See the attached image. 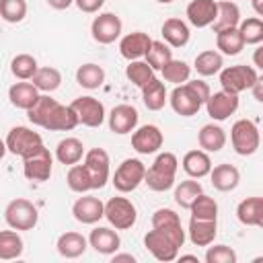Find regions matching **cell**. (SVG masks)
<instances>
[{
    "mask_svg": "<svg viewBox=\"0 0 263 263\" xmlns=\"http://www.w3.org/2000/svg\"><path fill=\"white\" fill-rule=\"evenodd\" d=\"M183 242H185V230H183L181 222L156 226V228L148 230L144 236L146 249L158 261H164V263L175 261L179 257V249L183 247Z\"/></svg>",
    "mask_w": 263,
    "mask_h": 263,
    "instance_id": "cell-1",
    "label": "cell"
},
{
    "mask_svg": "<svg viewBox=\"0 0 263 263\" xmlns=\"http://www.w3.org/2000/svg\"><path fill=\"white\" fill-rule=\"evenodd\" d=\"M208 97H210V86L203 80H187L173 88L168 101L177 115L191 117L201 109V105L208 101Z\"/></svg>",
    "mask_w": 263,
    "mask_h": 263,
    "instance_id": "cell-2",
    "label": "cell"
},
{
    "mask_svg": "<svg viewBox=\"0 0 263 263\" xmlns=\"http://www.w3.org/2000/svg\"><path fill=\"white\" fill-rule=\"evenodd\" d=\"M177 168H179L177 156L173 152H160L156 156V160L152 162V166L146 168L144 183L152 191H166V189H171L175 185Z\"/></svg>",
    "mask_w": 263,
    "mask_h": 263,
    "instance_id": "cell-3",
    "label": "cell"
},
{
    "mask_svg": "<svg viewBox=\"0 0 263 263\" xmlns=\"http://www.w3.org/2000/svg\"><path fill=\"white\" fill-rule=\"evenodd\" d=\"M257 78H259L257 70L247 64H236V66H228L220 70L222 90L232 92V95H240L242 90H249L257 82Z\"/></svg>",
    "mask_w": 263,
    "mask_h": 263,
    "instance_id": "cell-4",
    "label": "cell"
},
{
    "mask_svg": "<svg viewBox=\"0 0 263 263\" xmlns=\"http://www.w3.org/2000/svg\"><path fill=\"white\" fill-rule=\"evenodd\" d=\"M230 142L236 154L240 156H251L259 150L261 138H259V127L251 119H238L232 123L230 129Z\"/></svg>",
    "mask_w": 263,
    "mask_h": 263,
    "instance_id": "cell-5",
    "label": "cell"
},
{
    "mask_svg": "<svg viewBox=\"0 0 263 263\" xmlns=\"http://www.w3.org/2000/svg\"><path fill=\"white\" fill-rule=\"evenodd\" d=\"M4 220L12 230H33L39 222V212L29 199L16 197L6 205Z\"/></svg>",
    "mask_w": 263,
    "mask_h": 263,
    "instance_id": "cell-6",
    "label": "cell"
},
{
    "mask_svg": "<svg viewBox=\"0 0 263 263\" xmlns=\"http://www.w3.org/2000/svg\"><path fill=\"white\" fill-rule=\"evenodd\" d=\"M51 168H53V158L43 144L23 156V173L29 181H39V183L49 181Z\"/></svg>",
    "mask_w": 263,
    "mask_h": 263,
    "instance_id": "cell-7",
    "label": "cell"
},
{
    "mask_svg": "<svg viewBox=\"0 0 263 263\" xmlns=\"http://www.w3.org/2000/svg\"><path fill=\"white\" fill-rule=\"evenodd\" d=\"M144 175H146V166L142 160L138 158H125L113 175V187L119 193H129L134 189L140 187V183H144Z\"/></svg>",
    "mask_w": 263,
    "mask_h": 263,
    "instance_id": "cell-8",
    "label": "cell"
},
{
    "mask_svg": "<svg viewBox=\"0 0 263 263\" xmlns=\"http://www.w3.org/2000/svg\"><path fill=\"white\" fill-rule=\"evenodd\" d=\"M105 218L115 230H127L138 220V210L127 197H111L105 203Z\"/></svg>",
    "mask_w": 263,
    "mask_h": 263,
    "instance_id": "cell-9",
    "label": "cell"
},
{
    "mask_svg": "<svg viewBox=\"0 0 263 263\" xmlns=\"http://www.w3.org/2000/svg\"><path fill=\"white\" fill-rule=\"evenodd\" d=\"M6 150L10 152V154H14V156H25V154H29V152H33L37 146H41L43 144V140H41V136L37 134V132H33L31 127H27V125H16V127H12L10 132H8V136H6Z\"/></svg>",
    "mask_w": 263,
    "mask_h": 263,
    "instance_id": "cell-10",
    "label": "cell"
},
{
    "mask_svg": "<svg viewBox=\"0 0 263 263\" xmlns=\"http://www.w3.org/2000/svg\"><path fill=\"white\" fill-rule=\"evenodd\" d=\"M70 107L74 109L78 123H82L86 127H99L105 121V107L95 97H78L70 103Z\"/></svg>",
    "mask_w": 263,
    "mask_h": 263,
    "instance_id": "cell-11",
    "label": "cell"
},
{
    "mask_svg": "<svg viewBox=\"0 0 263 263\" xmlns=\"http://www.w3.org/2000/svg\"><path fill=\"white\" fill-rule=\"evenodd\" d=\"M121 29H123V23L115 12H101L99 16H95V21L90 25L92 39L103 45H109L115 39H119Z\"/></svg>",
    "mask_w": 263,
    "mask_h": 263,
    "instance_id": "cell-12",
    "label": "cell"
},
{
    "mask_svg": "<svg viewBox=\"0 0 263 263\" xmlns=\"http://www.w3.org/2000/svg\"><path fill=\"white\" fill-rule=\"evenodd\" d=\"M90 175L92 181V189H103L105 183L109 181V154L103 148H92L84 154V162H82Z\"/></svg>",
    "mask_w": 263,
    "mask_h": 263,
    "instance_id": "cell-13",
    "label": "cell"
},
{
    "mask_svg": "<svg viewBox=\"0 0 263 263\" xmlns=\"http://www.w3.org/2000/svg\"><path fill=\"white\" fill-rule=\"evenodd\" d=\"M203 105L208 109V115L214 121H224V119H228L230 115L236 113L238 95H232V92H226V90H218L214 95L210 92V97H208V101Z\"/></svg>",
    "mask_w": 263,
    "mask_h": 263,
    "instance_id": "cell-14",
    "label": "cell"
},
{
    "mask_svg": "<svg viewBox=\"0 0 263 263\" xmlns=\"http://www.w3.org/2000/svg\"><path fill=\"white\" fill-rule=\"evenodd\" d=\"M162 142H164L162 132L152 123L142 125V127L134 129V134H132V148L138 154H154V152H158Z\"/></svg>",
    "mask_w": 263,
    "mask_h": 263,
    "instance_id": "cell-15",
    "label": "cell"
},
{
    "mask_svg": "<svg viewBox=\"0 0 263 263\" xmlns=\"http://www.w3.org/2000/svg\"><path fill=\"white\" fill-rule=\"evenodd\" d=\"M72 214L80 224H95L105 218V203L95 195H82L74 201Z\"/></svg>",
    "mask_w": 263,
    "mask_h": 263,
    "instance_id": "cell-16",
    "label": "cell"
},
{
    "mask_svg": "<svg viewBox=\"0 0 263 263\" xmlns=\"http://www.w3.org/2000/svg\"><path fill=\"white\" fill-rule=\"evenodd\" d=\"M138 117L140 115H138L136 107L125 105V103L123 105H117L109 113V129L113 134H119V136L132 134L136 129V125H138Z\"/></svg>",
    "mask_w": 263,
    "mask_h": 263,
    "instance_id": "cell-17",
    "label": "cell"
},
{
    "mask_svg": "<svg viewBox=\"0 0 263 263\" xmlns=\"http://www.w3.org/2000/svg\"><path fill=\"white\" fill-rule=\"evenodd\" d=\"M152 45V39L148 33H142V31H134V33H127L125 37H121L119 41V53L125 58V60H140L146 55V51L150 49Z\"/></svg>",
    "mask_w": 263,
    "mask_h": 263,
    "instance_id": "cell-18",
    "label": "cell"
},
{
    "mask_svg": "<svg viewBox=\"0 0 263 263\" xmlns=\"http://www.w3.org/2000/svg\"><path fill=\"white\" fill-rule=\"evenodd\" d=\"M76 125H78V117H76L74 109L70 105H60V103L53 105L47 121L43 123V127L49 132H70Z\"/></svg>",
    "mask_w": 263,
    "mask_h": 263,
    "instance_id": "cell-19",
    "label": "cell"
},
{
    "mask_svg": "<svg viewBox=\"0 0 263 263\" xmlns=\"http://www.w3.org/2000/svg\"><path fill=\"white\" fill-rule=\"evenodd\" d=\"M88 245L101 253V255H113L117 253L119 245H121V238L119 234L113 230V228H107V226H99L95 230H90L88 234Z\"/></svg>",
    "mask_w": 263,
    "mask_h": 263,
    "instance_id": "cell-20",
    "label": "cell"
},
{
    "mask_svg": "<svg viewBox=\"0 0 263 263\" xmlns=\"http://www.w3.org/2000/svg\"><path fill=\"white\" fill-rule=\"evenodd\" d=\"M160 33H162V39H164V43L168 47H185L189 43V37H191L187 23L181 21V18H177V16L166 18L162 23Z\"/></svg>",
    "mask_w": 263,
    "mask_h": 263,
    "instance_id": "cell-21",
    "label": "cell"
},
{
    "mask_svg": "<svg viewBox=\"0 0 263 263\" xmlns=\"http://www.w3.org/2000/svg\"><path fill=\"white\" fill-rule=\"evenodd\" d=\"M187 18L193 27H210L216 18V0H191L187 4Z\"/></svg>",
    "mask_w": 263,
    "mask_h": 263,
    "instance_id": "cell-22",
    "label": "cell"
},
{
    "mask_svg": "<svg viewBox=\"0 0 263 263\" xmlns=\"http://www.w3.org/2000/svg\"><path fill=\"white\" fill-rule=\"evenodd\" d=\"M210 179H212L214 189H218V191H232V189L238 187L240 173H238V168H236L234 164L222 162V164L212 166V171H210Z\"/></svg>",
    "mask_w": 263,
    "mask_h": 263,
    "instance_id": "cell-23",
    "label": "cell"
},
{
    "mask_svg": "<svg viewBox=\"0 0 263 263\" xmlns=\"http://www.w3.org/2000/svg\"><path fill=\"white\" fill-rule=\"evenodd\" d=\"M189 240L195 247H208L214 242L218 234V224L216 220H201V218H191L189 220Z\"/></svg>",
    "mask_w": 263,
    "mask_h": 263,
    "instance_id": "cell-24",
    "label": "cell"
},
{
    "mask_svg": "<svg viewBox=\"0 0 263 263\" xmlns=\"http://www.w3.org/2000/svg\"><path fill=\"white\" fill-rule=\"evenodd\" d=\"M240 23V10L234 2L230 0H220L216 2V18L212 23L214 33L224 31V29H234Z\"/></svg>",
    "mask_w": 263,
    "mask_h": 263,
    "instance_id": "cell-25",
    "label": "cell"
},
{
    "mask_svg": "<svg viewBox=\"0 0 263 263\" xmlns=\"http://www.w3.org/2000/svg\"><path fill=\"white\" fill-rule=\"evenodd\" d=\"M236 218L245 226H263V197H247L236 205Z\"/></svg>",
    "mask_w": 263,
    "mask_h": 263,
    "instance_id": "cell-26",
    "label": "cell"
},
{
    "mask_svg": "<svg viewBox=\"0 0 263 263\" xmlns=\"http://www.w3.org/2000/svg\"><path fill=\"white\" fill-rule=\"evenodd\" d=\"M181 164H183V171L193 179H201V177L210 175V171H212V160H210L208 152H203V150H189L183 156Z\"/></svg>",
    "mask_w": 263,
    "mask_h": 263,
    "instance_id": "cell-27",
    "label": "cell"
},
{
    "mask_svg": "<svg viewBox=\"0 0 263 263\" xmlns=\"http://www.w3.org/2000/svg\"><path fill=\"white\" fill-rule=\"evenodd\" d=\"M86 245H88V240H86L80 232L70 230V232L60 234V238H58V242H55V249H58V253H60L62 257H66V259H76V257L84 255Z\"/></svg>",
    "mask_w": 263,
    "mask_h": 263,
    "instance_id": "cell-28",
    "label": "cell"
},
{
    "mask_svg": "<svg viewBox=\"0 0 263 263\" xmlns=\"http://www.w3.org/2000/svg\"><path fill=\"white\" fill-rule=\"evenodd\" d=\"M197 144L203 152H220L226 144V134L216 123H205L197 134Z\"/></svg>",
    "mask_w": 263,
    "mask_h": 263,
    "instance_id": "cell-29",
    "label": "cell"
},
{
    "mask_svg": "<svg viewBox=\"0 0 263 263\" xmlns=\"http://www.w3.org/2000/svg\"><path fill=\"white\" fill-rule=\"evenodd\" d=\"M8 99L16 109H25L27 111L39 99V90L33 86V82H14L8 88Z\"/></svg>",
    "mask_w": 263,
    "mask_h": 263,
    "instance_id": "cell-30",
    "label": "cell"
},
{
    "mask_svg": "<svg viewBox=\"0 0 263 263\" xmlns=\"http://www.w3.org/2000/svg\"><path fill=\"white\" fill-rule=\"evenodd\" d=\"M166 97L168 95H166L164 82H160L156 76L148 84L142 86V101H144L146 109H150V111H160L164 107V103L168 101Z\"/></svg>",
    "mask_w": 263,
    "mask_h": 263,
    "instance_id": "cell-31",
    "label": "cell"
},
{
    "mask_svg": "<svg viewBox=\"0 0 263 263\" xmlns=\"http://www.w3.org/2000/svg\"><path fill=\"white\" fill-rule=\"evenodd\" d=\"M84 156V144L78 138H64L55 146V158L62 164H76Z\"/></svg>",
    "mask_w": 263,
    "mask_h": 263,
    "instance_id": "cell-32",
    "label": "cell"
},
{
    "mask_svg": "<svg viewBox=\"0 0 263 263\" xmlns=\"http://www.w3.org/2000/svg\"><path fill=\"white\" fill-rule=\"evenodd\" d=\"M216 47L224 53V55H238L245 47V41L240 37L238 27L234 29H224L216 33Z\"/></svg>",
    "mask_w": 263,
    "mask_h": 263,
    "instance_id": "cell-33",
    "label": "cell"
},
{
    "mask_svg": "<svg viewBox=\"0 0 263 263\" xmlns=\"http://www.w3.org/2000/svg\"><path fill=\"white\" fill-rule=\"evenodd\" d=\"M197 74L201 76H214L222 70L224 66V60H222V53H218L216 49H205L201 53L195 55V62H193Z\"/></svg>",
    "mask_w": 263,
    "mask_h": 263,
    "instance_id": "cell-34",
    "label": "cell"
},
{
    "mask_svg": "<svg viewBox=\"0 0 263 263\" xmlns=\"http://www.w3.org/2000/svg\"><path fill=\"white\" fill-rule=\"evenodd\" d=\"M76 82L82 88L95 90V88L103 86V82H105V70L99 64H82L76 70Z\"/></svg>",
    "mask_w": 263,
    "mask_h": 263,
    "instance_id": "cell-35",
    "label": "cell"
},
{
    "mask_svg": "<svg viewBox=\"0 0 263 263\" xmlns=\"http://www.w3.org/2000/svg\"><path fill=\"white\" fill-rule=\"evenodd\" d=\"M33 86L37 90H43V92H53L55 88H60L62 84V74L58 68L53 66H45V68H37V72L33 74Z\"/></svg>",
    "mask_w": 263,
    "mask_h": 263,
    "instance_id": "cell-36",
    "label": "cell"
},
{
    "mask_svg": "<svg viewBox=\"0 0 263 263\" xmlns=\"http://www.w3.org/2000/svg\"><path fill=\"white\" fill-rule=\"evenodd\" d=\"M23 238L18 236V232L14 230H2L0 232V259L2 261H10L23 255Z\"/></svg>",
    "mask_w": 263,
    "mask_h": 263,
    "instance_id": "cell-37",
    "label": "cell"
},
{
    "mask_svg": "<svg viewBox=\"0 0 263 263\" xmlns=\"http://www.w3.org/2000/svg\"><path fill=\"white\" fill-rule=\"evenodd\" d=\"M191 218H201V220H216L218 218V203L214 197L205 195L203 191L191 201L189 205Z\"/></svg>",
    "mask_w": 263,
    "mask_h": 263,
    "instance_id": "cell-38",
    "label": "cell"
},
{
    "mask_svg": "<svg viewBox=\"0 0 263 263\" xmlns=\"http://www.w3.org/2000/svg\"><path fill=\"white\" fill-rule=\"evenodd\" d=\"M66 183L68 187L74 191V193H86L92 189V181H90V175L86 171L84 164H72L68 175H66Z\"/></svg>",
    "mask_w": 263,
    "mask_h": 263,
    "instance_id": "cell-39",
    "label": "cell"
},
{
    "mask_svg": "<svg viewBox=\"0 0 263 263\" xmlns=\"http://www.w3.org/2000/svg\"><path fill=\"white\" fill-rule=\"evenodd\" d=\"M240 37L245 45H259L263 41V21L259 16H249L238 23Z\"/></svg>",
    "mask_w": 263,
    "mask_h": 263,
    "instance_id": "cell-40",
    "label": "cell"
},
{
    "mask_svg": "<svg viewBox=\"0 0 263 263\" xmlns=\"http://www.w3.org/2000/svg\"><path fill=\"white\" fill-rule=\"evenodd\" d=\"M162 78L166 82H173V84H183L189 80L191 76V66H187V62L183 60H168L164 66H162Z\"/></svg>",
    "mask_w": 263,
    "mask_h": 263,
    "instance_id": "cell-41",
    "label": "cell"
},
{
    "mask_svg": "<svg viewBox=\"0 0 263 263\" xmlns=\"http://www.w3.org/2000/svg\"><path fill=\"white\" fill-rule=\"evenodd\" d=\"M125 76L129 82H134L138 88H142L144 84H148L154 78V70L148 66L146 60H132L129 66L125 68Z\"/></svg>",
    "mask_w": 263,
    "mask_h": 263,
    "instance_id": "cell-42",
    "label": "cell"
},
{
    "mask_svg": "<svg viewBox=\"0 0 263 263\" xmlns=\"http://www.w3.org/2000/svg\"><path fill=\"white\" fill-rule=\"evenodd\" d=\"M55 103L58 101L51 99L49 95H39V99L35 101V105L31 109H27L29 121L35 123V125H39V127H43V123L47 121V117H49V113H51V109H53Z\"/></svg>",
    "mask_w": 263,
    "mask_h": 263,
    "instance_id": "cell-43",
    "label": "cell"
},
{
    "mask_svg": "<svg viewBox=\"0 0 263 263\" xmlns=\"http://www.w3.org/2000/svg\"><path fill=\"white\" fill-rule=\"evenodd\" d=\"M37 60L31 53H18L12 58L10 62V72L18 78V80H31L33 74L37 72Z\"/></svg>",
    "mask_w": 263,
    "mask_h": 263,
    "instance_id": "cell-44",
    "label": "cell"
},
{
    "mask_svg": "<svg viewBox=\"0 0 263 263\" xmlns=\"http://www.w3.org/2000/svg\"><path fill=\"white\" fill-rule=\"evenodd\" d=\"M144 58H146V62L152 70H162V66L168 60H173V49L164 41H154L152 39V45H150V49L146 51Z\"/></svg>",
    "mask_w": 263,
    "mask_h": 263,
    "instance_id": "cell-45",
    "label": "cell"
},
{
    "mask_svg": "<svg viewBox=\"0 0 263 263\" xmlns=\"http://www.w3.org/2000/svg\"><path fill=\"white\" fill-rule=\"evenodd\" d=\"M201 191H203V189H201V183H199V181H191V179L181 181V183L175 187V201H177V205L189 210L191 201H193Z\"/></svg>",
    "mask_w": 263,
    "mask_h": 263,
    "instance_id": "cell-46",
    "label": "cell"
},
{
    "mask_svg": "<svg viewBox=\"0 0 263 263\" xmlns=\"http://www.w3.org/2000/svg\"><path fill=\"white\" fill-rule=\"evenodd\" d=\"M27 16V0H0V18L6 23H21Z\"/></svg>",
    "mask_w": 263,
    "mask_h": 263,
    "instance_id": "cell-47",
    "label": "cell"
},
{
    "mask_svg": "<svg viewBox=\"0 0 263 263\" xmlns=\"http://www.w3.org/2000/svg\"><path fill=\"white\" fill-rule=\"evenodd\" d=\"M210 247V245H208ZM236 253L228 245H214L205 251V261L208 263H236Z\"/></svg>",
    "mask_w": 263,
    "mask_h": 263,
    "instance_id": "cell-48",
    "label": "cell"
},
{
    "mask_svg": "<svg viewBox=\"0 0 263 263\" xmlns=\"http://www.w3.org/2000/svg\"><path fill=\"white\" fill-rule=\"evenodd\" d=\"M173 222H181V218L177 212H173L168 208H160L152 214V228L162 226V224H173Z\"/></svg>",
    "mask_w": 263,
    "mask_h": 263,
    "instance_id": "cell-49",
    "label": "cell"
},
{
    "mask_svg": "<svg viewBox=\"0 0 263 263\" xmlns=\"http://www.w3.org/2000/svg\"><path fill=\"white\" fill-rule=\"evenodd\" d=\"M74 4H76V6H78L82 12L92 14V12H99V10L103 8L105 0H74Z\"/></svg>",
    "mask_w": 263,
    "mask_h": 263,
    "instance_id": "cell-50",
    "label": "cell"
},
{
    "mask_svg": "<svg viewBox=\"0 0 263 263\" xmlns=\"http://www.w3.org/2000/svg\"><path fill=\"white\" fill-rule=\"evenodd\" d=\"M47 4H49L51 8H55V10H64V8H68L70 4H74V0H47Z\"/></svg>",
    "mask_w": 263,
    "mask_h": 263,
    "instance_id": "cell-51",
    "label": "cell"
},
{
    "mask_svg": "<svg viewBox=\"0 0 263 263\" xmlns=\"http://www.w3.org/2000/svg\"><path fill=\"white\" fill-rule=\"evenodd\" d=\"M121 261H129V263H134L136 257H134V255H117V253H113V263H121Z\"/></svg>",
    "mask_w": 263,
    "mask_h": 263,
    "instance_id": "cell-52",
    "label": "cell"
},
{
    "mask_svg": "<svg viewBox=\"0 0 263 263\" xmlns=\"http://www.w3.org/2000/svg\"><path fill=\"white\" fill-rule=\"evenodd\" d=\"M261 51H263L261 47H257V49H255V66H257V68H263V62H261Z\"/></svg>",
    "mask_w": 263,
    "mask_h": 263,
    "instance_id": "cell-53",
    "label": "cell"
},
{
    "mask_svg": "<svg viewBox=\"0 0 263 263\" xmlns=\"http://www.w3.org/2000/svg\"><path fill=\"white\" fill-rule=\"evenodd\" d=\"M6 152H8V150H6V142H4V140H0V160L4 158V154H6Z\"/></svg>",
    "mask_w": 263,
    "mask_h": 263,
    "instance_id": "cell-54",
    "label": "cell"
},
{
    "mask_svg": "<svg viewBox=\"0 0 263 263\" xmlns=\"http://www.w3.org/2000/svg\"><path fill=\"white\" fill-rule=\"evenodd\" d=\"M179 259H181V261H195V263H197V257H195V255H181Z\"/></svg>",
    "mask_w": 263,
    "mask_h": 263,
    "instance_id": "cell-55",
    "label": "cell"
},
{
    "mask_svg": "<svg viewBox=\"0 0 263 263\" xmlns=\"http://www.w3.org/2000/svg\"><path fill=\"white\" fill-rule=\"evenodd\" d=\"M158 2H162V4H168V2H173V0H158Z\"/></svg>",
    "mask_w": 263,
    "mask_h": 263,
    "instance_id": "cell-56",
    "label": "cell"
},
{
    "mask_svg": "<svg viewBox=\"0 0 263 263\" xmlns=\"http://www.w3.org/2000/svg\"><path fill=\"white\" fill-rule=\"evenodd\" d=\"M251 2H255V0H251Z\"/></svg>",
    "mask_w": 263,
    "mask_h": 263,
    "instance_id": "cell-57",
    "label": "cell"
},
{
    "mask_svg": "<svg viewBox=\"0 0 263 263\" xmlns=\"http://www.w3.org/2000/svg\"><path fill=\"white\" fill-rule=\"evenodd\" d=\"M0 33H2V29H0Z\"/></svg>",
    "mask_w": 263,
    "mask_h": 263,
    "instance_id": "cell-58",
    "label": "cell"
}]
</instances>
